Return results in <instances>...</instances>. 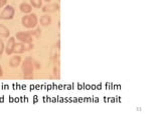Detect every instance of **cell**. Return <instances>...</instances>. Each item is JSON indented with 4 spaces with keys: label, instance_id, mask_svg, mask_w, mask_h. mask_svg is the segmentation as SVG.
I'll use <instances>...</instances> for the list:
<instances>
[{
    "label": "cell",
    "instance_id": "6da1fadb",
    "mask_svg": "<svg viewBox=\"0 0 161 120\" xmlns=\"http://www.w3.org/2000/svg\"><path fill=\"white\" fill-rule=\"evenodd\" d=\"M22 72L24 79L33 78V61L30 57H26L22 63Z\"/></svg>",
    "mask_w": 161,
    "mask_h": 120
},
{
    "label": "cell",
    "instance_id": "7a4b0ae2",
    "mask_svg": "<svg viewBox=\"0 0 161 120\" xmlns=\"http://www.w3.org/2000/svg\"><path fill=\"white\" fill-rule=\"evenodd\" d=\"M37 22H38L37 16L34 13H32V14H26L21 19L22 25L26 28H34L37 26Z\"/></svg>",
    "mask_w": 161,
    "mask_h": 120
},
{
    "label": "cell",
    "instance_id": "3957f363",
    "mask_svg": "<svg viewBox=\"0 0 161 120\" xmlns=\"http://www.w3.org/2000/svg\"><path fill=\"white\" fill-rule=\"evenodd\" d=\"M15 14V9L14 7L11 5H6L5 8L0 13V19L3 20H10L14 17Z\"/></svg>",
    "mask_w": 161,
    "mask_h": 120
},
{
    "label": "cell",
    "instance_id": "277c9868",
    "mask_svg": "<svg viewBox=\"0 0 161 120\" xmlns=\"http://www.w3.org/2000/svg\"><path fill=\"white\" fill-rule=\"evenodd\" d=\"M16 39L19 40L22 43H32V36L28 34L27 31H19V32L16 33Z\"/></svg>",
    "mask_w": 161,
    "mask_h": 120
},
{
    "label": "cell",
    "instance_id": "5b68a950",
    "mask_svg": "<svg viewBox=\"0 0 161 120\" xmlns=\"http://www.w3.org/2000/svg\"><path fill=\"white\" fill-rule=\"evenodd\" d=\"M15 38L14 37H9L6 44V47H5V52L7 55H11L13 53V49H14V46H15Z\"/></svg>",
    "mask_w": 161,
    "mask_h": 120
},
{
    "label": "cell",
    "instance_id": "8992f818",
    "mask_svg": "<svg viewBox=\"0 0 161 120\" xmlns=\"http://www.w3.org/2000/svg\"><path fill=\"white\" fill-rule=\"evenodd\" d=\"M60 10V5L57 3H51L47 4V5L43 6L42 11L44 12H56Z\"/></svg>",
    "mask_w": 161,
    "mask_h": 120
},
{
    "label": "cell",
    "instance_id": "52a82bcc",
    "mask_svg": "<svg viewBox=\"0 0 161 120\" xmlns=\"http://www.w3.org/2000/svg\"><path fill=\"white\" fill-rule=\"evenodd\" d=\"M21 64V57L18 55L12 56L10 60H9V66L12 68H16Z\"/></svg>",
    "mask_w": 161,
    "mask_h": 120
},
{
    "label": "cell",
    "instance_id": "ba28073f",
    "mask_svg": "<svg viewBox=\"0 0 161 120\" xmlns=\"http://www.w3.org/2000/svg\"><path fill=\"white\" fill-rule=\"evenodd\" d=\"M25 51H26V49H25V43H22V42L15 43L14 49H13V53H15V54H20V53H23Z\"/></svg>",
    "mask_w": 161,
    "mask_h": 120
},
{
    "label": "cell",
    "instance_id": "9c48e42d",
    "mask_svg": "<svg viewBox=\"0 0 161 120\" xmlns=\"http://www.w3.org/2000/svg\"><path fill=\"white\" fill-rule=\"evenodd\" d=\"M19 8H20V11L23 12L24 14H28V13H30L31 10H32V6H31L30 4L25 3V2L24 3H21Z\"/></svg>",
    "mask_w": 161,
    "mask_h": 120
},
{
    "label": "cell",
    "instance_id": "30bf717a",
    "mask_svg": "<svg viewBox=\"0 0 161 120\" xmlns=\"http://www.w3.org/2000/svg\"><path fill=\"white\" fill-rule=\"evenodd\" d=\"M39 22H40V24H41L42 26H48V25L51 24V17L50 15L46 14V15H43V16L40 17Z\"/></svg>",
    "mask_w": 161,
    "mask_h": 120
},
{
    "label": "cell",
    "instance_id": "8fae6325",
    "mask_svg": "<svg viewBox=\"0 0 161 120\" xmlns=\"http://www.w3.org/2000/svg\"><path fill=\"white\" fill-rule=\"evenodd\" d=\"M10 35V31L8 29L5 25L3 24H0V36L2 37H5V38H8Z\"/></svg>",
    "mask_w": 161,
    "mask_h": 120
},
{
    "label": "cell",
    "instance_id": "7c38bea8",
    "mask_svg": "<svg viewBox=\"0 0 161 120\" xmlns=\"http://www.w3.org/2000/svg\"><path fill=\"white\" fill-rule=\"evenodd\" d=\"M31 6L35 8H40L42 6V0H30Z\"/></svg>",
    "mask_w": 161,
    "mask_h": 120
},
{
    "label": "cell",
    "instance_id": "4fadbf2b",
    "mask_svg": "<svg viewBox=\"0 0 161 120\" xmlns=\"http://www.w3.org/2000/svg\"><path fill=\"white\" fill-rule=\"evenodd\" d=\"M28 34L31 35V36H35V37H39L40 36V29H37V30H31V31H27Z\"/></svg>",
    "mask_w": 161,
    "mask_h": 120
},
{
    "label": "cell",
    "instance_id": "5bb4252c",
    "mask_svg": "<svg viewBox=\"0 0 161 120\" xmlns=\"http://www.w3.org/2000/svg\"><path fill=\"white\" fill-rule=\"evenodd\" d=\"M5 50V46H4V42H3V40L0 38V56L2 55V53L3 51Z\"/></svg>",
    "mask_w": 161,
    "mask_h": 120
},
{
    "label": "cell",
    "instance_id": "9a60e30c",
    "mask_svg": "<svg viewBox=\"0 0 161 120\" xmlns=\"http://www.w3.org/2000/svg\"><path fill=\"white\" fill-rule=\"evenodd\" d=\"M0 1H1V3H2V6L6 4V0H0Z\"/></svg>",
    "mask_w": 161,
    "mask_h": 120
},
{
    "label": "cell",
    "instance_id": "2e32d148",
    "mask_svg": "<svg viewBox=\"0 0 161 120\" xmlns=\"http://www.w3.org/2000/svg\"><path fill=\"white\" fill-rule=\"evenodd\" d=\"M3 72H2V68H1V65H0V76H2Z\"/></svg>",
    "mask_w": 161,
    "mask_h": 120
},
{
    "label": "cell",
    "instance_id": "e0dca14e",
    "mask_svg": "<svg viewBox=\"0 0 161 120\" xmlns=\"http://www.w3.org/2000/svg\"><path fill=\"white\" fill-rule=\"evenodd\" d=\"M0 7H2V3H1V1H0Z\"/></svg>",
    "mask_w": 161,
    "mask_h": 120
},
{
    "label": "cell",
    "instance_id": "ac0fdd59",
    "mask_svg": "<svg viewBox=\"0 0 161 120\" xmlns=\"http://www.w3.org/2000/svg\"><path fill=\"white\" fill-rule=\"evenodd\" d=\"M44 1H46V2H50V1H51V0H44Z\"/></svg>",
    "mask_w": 161,
    "mask_h": 120
}]
</instances>
